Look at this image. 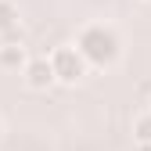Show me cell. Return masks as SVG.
I'll return each instance as SVG.
<instances>
[{
  "label": "cell",
  "mask_w": 151,
  "mask_h": 151,
  "mask_svg": "<svg viewBox=\"0 0 151 151\" xmlns=\"http://www.w3.org/2000/svg\"><path fill=\"white\" fill-rule=\"evenodd\" d=\"M76 50H79V58L86 61V68H111L119 61V54H122V43H119V36L115 29H108L101 22H93L86 25L79 36H76Z\"/></svg>",
  "instance_id": "6da1fadb"
},
{
  "label": "cell",
  "mask_w": 151,
  "mask_h": 151,
  "mask_svg": "<svg viewBox=\"0 0 151 151\" xmlns=\"http://www.w3.org/2000/svg\"><path fill=\"white\" fill-rule=\"evenodd\" d=\"M47 61L54 68V83H61V86H76L86 76V61L79 58L76 47H54V54H50Z\"/></svg>",
  "instance_id": "7a4b0ae2"
},
{
  "label": "cell",
  "mask_w": 151,
  "mask_h": 151,
  "mask_svg": "<svg viewBox=\"0 0 151 151\" xmlns=\"http://www.w3.org/2000/svg\"><path fill=\"white\" fill-rule=\"evenodd\" d=\"M22 76H25L29 90H50L54 86V68H50L47 58H29L25 68H22Z\"/></svg>",
  "instance_id": "3957f363"
},
{
  "label": "cell",
  "mask_w": 151,
  "mask_h": 151,
  "mask_svg": "<svg viewBox=\"0 0 151 151\" xmlns=\"http://www.w3.org/2000/svg\"><path fill=\"white\" fill-rule=\"evenodd\" d=\"M29 54L22 43H0V68H25Z\"/></svg>",
  "instance_id": "277c9868"
},
{
  "label": "cell",
  "mask_w": 151,
  "mask_h": 151,
  "mask_svg": "<svg viewBox=\"0 0 151 151\" xmlns=\"http://www.w3.org/2000/svg\"><path fill=\"white\" fill-rule=\"evenodd\" d=\"M18 29V7L11 0H0V36H7Z\"/></svg>",
  "instance_id": "5b68a950"
},
{
  "label": "cell",
  "mask_w": 151,
  "mask_h": 151,
  "mask_svg": "<svg viewBox=\"0 0 151 151\" xmlns=\"http://www.w3.org/2000/svg\"><path fill=\"white\" fill-rule=\"evenodd\" d=\"M133 137H137V144H151V111L133 122Z\"/></svg>",
  "instance_id": "8992f818"
},
{
  "label": "cell",
  "mask_w": 151,
  "mask_h": 151,
  "mask_svg": "<svg viewBox=\"0 0 151 151\" xmlns=\"http://www.w3.org/2000/svg\"><path fill=\"white\" fill-rule=\"evenodd\" d=\"M137 151H151V144H137Z\"/></svg>",
  "instance_id": "52a82bcc"
},
{
  "label": "cell",
  "mask_w": 151,
  "mask_h": 151,
  "mask_svg": "<svg viewBox=\"0 0 151 151\" xmlns=\"http://www.w3.org/2000/svg\"><path fill=\"white\" fill-rule=\"evenodd\" d=\"M0 133H4V126H0Z\"/></svg>",
  "instance_id": "ba28073f"
}]
</instances>
